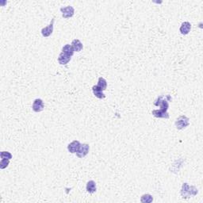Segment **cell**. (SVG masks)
<instances>
[{"instance_id": "13", "label": "cell", "mask_w": 203, "mask_h": 203, "mask_svg": "<svg viewBox=\"0 0 203 203\" xmlns=\"http://www.w3.org/2000/svg\"><path fill=\"white\" fill-rule=\"evenodd\" d=\"M153 116L156 117H160V118H169V114L167 111H163L161 110H154L152 112Z\"/></svg>"}, {"instance_id": "7", "label": "cell", "mask_w": 203, "mask_h": 203, "mask_svg": "<svg viewBox=\"0 0 203 203\" xmlns=\"http://www.w3.org/2000/svg\"><path fill=\"white\" fill-rule=\"evenodd\" d=\"M54 22H55V18H52V22H50L48 26L45 27L42 29V36L45 38H49L53 32V28H54Z\"/></svg>"}, {"instance_id": "17", "label": "cell", "mask_w": 203, "mask_h": 203, "mask_svg": "<svg viewBox=\"0 0 203 203\" xmlns=\"http://www.w3.org/2000/svg\"><path fill=\"white\" fill-rule=\"evenodd\" d=\"M99 87H100L103 90H105L107 87V82H106V79L103 77H99V80H98V85Z\"/></svg>"}, {"instance_id": "1", "label": "cell", "mask_w": 203, "mask_h": 203, "mask_svg": "<svg viewBox=\"0 0 203 203\" xmlns=\"http://www.w3.org/2000/svg\"><path fill=\"white\" fill-rule=\"evenodd\" d=\"M198 189L194 186H190L188 183H185L183 184L181 189V196L183 198H191V196H195L198 194Z\"/></svg>"}, {"instance_id": "12", "label": "cell", "mask_w": 203, "mask_h": 203, "mask_svg": "<svg viewBox=\"0 0 203 203\" xmlns=\"http://www.w3.org/2000/svg\"><path fill=\"white\" fill-rule=\"evenodd\" d=\"M92 90H93V93L94 95H95V96L96 98H98V99H103L106 98V95H105L104 93H103V90H102L100 87H99L97 85H96V86H94L93 87H92Z\"/></svg>"}, {"instance_id": "8", "label": "cell", "mask_w": 203, "mask_h": 203, "mask_svg": "<svg viewBox=\"0 0 203 203\" xmlns=\"http://www.w3.org/2000/svg\"><path fill=\"white\" fill-rule=\"evenodd\" d=\"M80 142L79 140H74L72 143L68 145V150L69 152L71 153H76V152L79 149V146H80Z\"/></svg>"}, {"instance_id": "18", "label": "cell", "mask_w": 203, "mask_h": 203, "mask_svg": "<svg viewBox=\"0 0 203 203\" xmlns=\"http://www.w3.org/2000/svg\"><path fill=\"white\" fill-rule=\"evenodd\" d=\"M0 157H1V159H8V160H11L12 159V154L9 152L2 151L0 153Z\"/></svg>"}, {"instance_id": "6", "label": "cell", "mask_w": 203, "mask_h": 203, "mask_svg": "<svg viewBox=\"0 0 203 203\" xmlns=\"http://www.w3.org/2000/svg\"><path fill=\"white\" fill-rule=\"evenodd\" d=\"M44 107H45V106H44V102L42 99H37L33 101L32 105V109L34 112H36V113L42 112L44 110Z\"/></svg>"}, {"instance_id": "11", "label": "cell", "mask_w": 203, "mask_h": 203, "mask_svg": "<svg viewBox=\"0 0 203 203\" xmlns=\"http://www.w3.org/2000/svg\"><path fill=\"white\" fill-rule=\"evenodd\" d=\"M72 48H73L74 51H75V52H81V51L83 50V43H82V42H81L79 39L73 40L72 42Z\"/></svg>"}, {"instance_id": "10", "label": "cell", "mask_w": 203, "mask_h": 203, "mask_svg": "<svg viewBox=\"0 0 203 203\" xmlns=\"http://www.w3.org/2000/svg\"><path fill=\"white\" fill-rule=\"evenodd\" d=\"M71 59H72V57L69 56L68 55H67V54L64 53V52H61L59 55V56H58V62H59L60 64L66 65L70 61Z\"/></svg>"}, {"instance_id": "15", "label": "cell", "mask_w": 203, "mask_h": 203, "mask_svg": "<svg viewBox=\"0 0 203 203\" xmlns=\"http://www.w3.org/2000/svg\"><path fill=\"white\" fill-rule=\"evenodd\" d=\"M62 52L67 54V55H68L69 56L72 57V56L74 55L75 51H74L72 45H66L63 47V49H62Z\"/></svg>"}, {"instance_id": "19", "label": "cell", "mask_w": 203, "mask_h": 203, "mask_svg": "<svg viewBox=\"0 0 203 203\" xmlns=\"http://www.w3.org/2000/svg\"><path fill=\"white\" fill-rule=\"evenodd\" d=\"M10 164V160L8 159H1L0 161V168L5 169L6 167H7Z\"/></svg>"}, {"instance_id": "16", "label": "cell", "mask_w": 203, "mask_h": 203, "mask_svg": "<svg viewBox=\"0 0 203 203\" xmlns=\"http://www.w3.org/2000/svg\"><path fill=\"white\" fill-rule=\"evenodd\" d=\"M153 201V197L149 194H145L141 196L140 201L142 203H151Z\"/></svg>"}, {"instance_id": "5", "label": "cell", "mask_w": 203, "mask_h": 203, "mask_svg": "<svg viewBox=\"0 0 203 203\" xmlns=\"http://www.w3.org/2000/svg\"><path fill=\"white\" fill-rule=\"evenodd\" d=\"M60 11L62 13V16L64 18H70L75 14V9L72 7V6H68L65 7L60 8Z\"/></svg>"}, {"instance_id": "9", "label": "cell", "mask_w": 203, "mask_h": 203, "mask_svg": "<svg viewBox=\"0 0 203 203\" xmlns=\"http://www.w3.org/2000/svg\"><path fill=\"white\" fill-rule=\"evenodd\" d=\"M191 29V25L189 22H184L182 23L181 26L179 28V31L183 35L188 34Z\"/></svg>"}, {"instance_id": "3", "label": "cell", "mask_w": 203, "mask_h": 203, "mask_svg": "<svg viewBox=\"0 0 203 203\" xmlns=\"http://www.w3.org/2000/svg\"><path fill=\"white\" fill-rule=\"evenodd\" d=\"M189 124H190V119L185 115L179 116L175 121V126L178 130H183L189 126Z\"/></svg>"}, {"instance_id": "14", "label": "cell", "mask_w": 203, "mask_h": 203, "mask_svg": "<svg viewBox=\"0 0 203 203\" xmlns=\"http://www.w3.org/2000/svg\"><path fill=\"white\" fill-rule=\"evenodd\" d=\"M86 191L90 194H93L97 190V187H96V183L93 180H90V181L87 182L86 186Z\"/></svg>"}, {"instance_id": "4", "label": "cell", "mask_w": 203, "mask_h": 203, "mask_svg": "<svg viewBox=\"0 0 203 203\" xmlns=\"http://www.w3.org/2000/svg\"><path fill=\"white\" fill-rule=\"evenodd\" d=\"M89 150H90V146L87 144H81L79 146V149L76 152V156L79 158H83L88 154Z\"/></svg>"}, {"instance_id": "2", "label": "cell", "mask_w": 203, "mask_h": 203, "mask_svg": "<svg viewBox=\"0 0 203 203\" xmlns=\"http://www.w3.org/2000/svg\"><path fill=\"white\" fill-rule=\"evenodd\" d=\"M168 96L169 95H167L165 98H164V96H160V97H158L157 100H156V102L154 103V105L157 106H160V110L167 112L169 107L168 100H167Z\"/></svg>"}]
</instances>
